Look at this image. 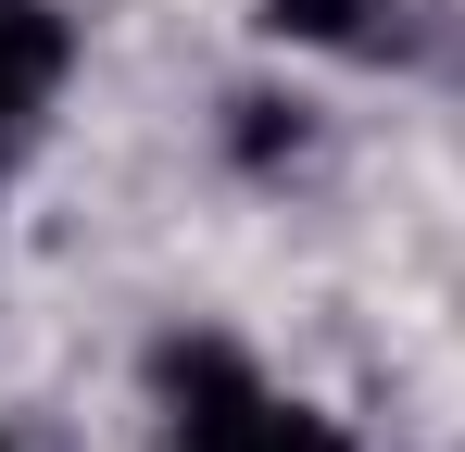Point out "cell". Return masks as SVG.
Listing matches in <instances>:
<instances>
[{"mask_svg": "<svg viewBox=\"0 0 465 452\" xmlns=\"http://www.w3.org/2000/svg\"><path fill=\"white\" fill-rule=\"evenodd\" d=\"M152 389H163V440L176 452H352L314 402H290V389L252 365V352H227V339H163Z\"/></svg>", "mask_w": 465, "mask_h": 452, "instance_id": "1", "label": "cell"}, {"mask_svg": "<svg viewBox=\"0 0 465 452\" xmlns=\"http://www.w3.org/2000/svg\"><path fill=\"white\" fill-rule=\"evenodd\" d=\"M64 75H76V25H64L51 0H0V189H13V163L38 151Z\"/></svg>", "mask_w": 465, "mask_h": 452, "instance_id": "2", "label": "cell"}, {"mask_svg": "<svg viewBox=\"0 0 465 452\" xmlns=\"http://www.w3.org/2000/svg\"><path fill=\"white\" fill-rule=\"evenodd\" d=\"M264 25H277L290 51H340V64L402 51V0H264Z\"/></svg>", "mask_w": 465, "mask_h": 452, "instance_id": "3", "label": "cell"}, {"mask_svg": "<svg viewBox=\"0 0 465 452\" xmlns=\"http://www.w3.org/2000/svg\"><path fill=\"white\" fill-rule=\"evenodd\" d=\"M0 452H13V440H0Z\"/></svg>", "mask_w": 465, "mask_h": 452, "instance_id": "4", "label": "cell"}]
</instances>
